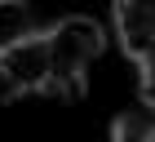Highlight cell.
<instances>
[{
  "instance_id": "6da1fadb",
  "label": "cell",
  "mask_w": 155,
  "mask_h": 142,
  "mask_svg": "<svg viewBox=\"0 0 155 142\" xmlns=\"http://www.w3.org/2000/svg\"><path fill=\"white\" fill-rule=\"evenodd\" d=\"M49 53H53V89L49 93L62 98H80L84 80H89V67L102 58L107 49V31L97 18H84V13H71L62 22L49 27Z\"/></svg>"
},
{
  "instance_id": "7a4b0ae2",
  "label": "cell",
  "mask_w": 155,
  "mask_h": 142,
  "mask_svg": "<svg viewBox=\"0 0 155 142\" xmlns=\"http://www.w3.org/2000/svg\"><path fill=\"white\" fill-rule=\"evenodd\" d=\"M0 62H5V76H9L13 93H49L53 89V53H49L45 31H36L22 45H13Z\"/></svg>"
},
{
  "instance_id": "3957f363",
  "label": "cell",
  "mask_w": 155,
  "mask_h": 142,
  "mask_svg": "<svg viewBox=\"0 0 155 142\" xmlns=\"http://www.w3.org/2000/svg\"><path fill=\"white\" fill-rule=\"evenodd\" d=\"M115 36L120 49L129 53L137 67L155 58V0H115Z\"/></svg>"
},
{
  "instance_id": "277c9868",
  "label": "cell",
  "mask_w": 155,
  "mask_h": 142,
  "mask_svg": "<svg viewBox=\"0 0 155 142\" xmlns=\"http://www.w3.org/2000/svg\"><path fill=\"white\" fill-rule=\"evenodd\" d=\"M36 36V13L27 0H0V58L13 45H22Z\"/></svg>"
},
{
  "instance_id": "5b68a950",
  "label": "cell",
  "mask_w": 155,
  "mask_h": 142,
  "mask_svg": "<svg viewBox=\"0 0 155 142\" xmlns=\"http://www.w3.org/2000/svg\"><path fill=\"white\" fill-rule=\"evenodd\" d=\"M111 142H155V120H146V111H124L111 124Z\"/></svg>"
},
{
  "instance_id": "8992f818",
  "label": "cell",
  "mask_w": 155,
  "mask_h": 142,
  "mask_svg": "<svg viewBox=\"0 0 155 142\" xmlns=\"http://www.w3.org/2000/svg\"><path fill=\"white\" fill-rule=\"evenodd\" d=\"M137 93H142L146 111H155V58L142 62V76H137Z\"/></svg>"
},
{
  "instance_id": "52a82bcc",
  "label": "cell",
  "mask_w": 155,
  "mask_h": 142,
  "mask_svg": "<svg viewBox=\"0 0 155 142\" xmlns=\"http://www.w3.org/2000/svg\"><path fill=\"white\" fill-rule=\"evenodd\" d=\"M9 98H18V93H13L9 76H5V62H0V102H9Z\"/></svg>"
}]
</instances>
